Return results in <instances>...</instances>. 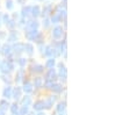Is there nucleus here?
Wrapping results in <instances>:
<instances>
[{
  "mask_svg": "<svg viewBox=\"0 0 130 115\" xmlns=\"http://www.w3.org/2000/svg\"><path fill=\"white\" fill-rule=\"evenodd\" d=\"M63 109H64V105H59V107H58V112H62Z\"/></svg>",
  "mask_w": 130,
  "mask_h": 115,
  "instance_id": "a211bd4d",
  "label": "nucleus"
},
{
  "mask_svg": "<svg viewBox=\"0 0 130 115\" xmlns=\"http://www.w3.org/2000/svg\"><path fill=\"white\" fill-rule=\"evenodd\" d=\"M26 49H27V51L29 52V54H31V49H32V47L30 45V44H27V45H26Z\"/></svg>",
  "mask_w": 130,
  "mask_h": 115,
  "instance_id": "9b49d317",
  "label": "nucleus"
},
{
  "mask_svg": "<svg viewBox=\"0 0 130 115\" xmlns=\"http://www.w3.org/2000/svg\"><path fill=\"white\" fill-rule=\"evenodd\" d=\"M29 102H30V99L28 98V96H27V98H24V100H23V104L24 105H28Z\"/></svg>",
  "mask_w": 130,
  "mask_h": 115,
  "instance_id": "ddd939ff",
  "label": "nucleus"
},
{
  "mask_svg": "<svg viewBox=\"0 0 130 115\" xmlns=\"http://www.w3.org/2000/svg\"><path fill=\"white\" fill-rule=\"evenodd\" d=\"M24 91H26V92H30V91H31V85L27 84V85L24 86Z\"/></svg>",
  "mask_w": 130,
  "mask_h": 115,
  "instance_id": "0eeeda50",
  "label": "nucleus"
},
{
  "mask_svg": "<svg viewBox=\"0 0 130 115\" xmlns=\"http://www.w3.org/2000/svg\"><path fill=\"white\" fill-rule=\"evenodd\" d=\"M7 7H8L9 9L13 7V5H12V1H11V0H8V1H7Z\"/></svg>",
  "mask_w": 130,
  "mask_h": 115,
  "instance_id": "2eb2a0df",
  "label": "nucleus"
},
{
  "mask_svg": "<svg viewBox=\"0 0 130 115\" xmlns=\"http://www.w3.org/2000/svg\"><path fill=\"white\" fill-rule=\"evenodd\" d=\"M0 115H4V112H3V110H0Z\"/></svg>",
  "mask_w": 130,
  "mask_h": 115,
  "instance_id": "412c9836",
  "label": "nucleus"
},
{
  "mask_svg": "<svg viewBox=\"0 0 130 115\" xmlns=\"http://www.w3.org/2000/svg\"><path fill=\"white\" fill-rule=\"evenodd\" d=\"M55 64V62H54V59H50L48 62V63H46V66H52Z\"/></svg>",
  "mask_w": 130,
  "mask_h": 115,
  "instance_id": "f8f14e48",
  "label": "nucleus"
},
{
  "mask_svg": "<svg viewBox=\"0 0 130 115\" xmlns=\"http://www.w3.org/2000/svg\"><path fill=\"white\" fill-rule=\"evenodd\" d=\"M5 95L7 96V98H9V96H11V88H9V87L5 91Z\"/></svg>",
  "mask_w": 130,
  "mask_h": 115,
  "instance_id": "6e6552de",
  "label": "nucleus"
},
{
  "mask_svg": "<svg viewBox=\"0 0 130 115\" xmlns=\"http://www.w3.org/2000/svg\"><path fill=\"white\" fill-rule=\"evenodd\" d=\"M16 110H18V108H16V107H15V105H14V106L12 107V112H13L14 114H15V112H16Z\"/></svg>",
  "mask_w": 130,
  "mask_h": 115,
  "instance_id": "6ab92c4d",
  "label": "nucleus"
},
{
  "mask_svg": "<svg viewBox=\"0 0 130 115\" xmlns=\"http://www.w3.org/2000/svg\"><path fill=\"white\" fill-rule=\"evenodd\" d=\"M43 105H44L43 102H36L34 107H35V109H41V108L43 107Z\"/></svg>",
  "mask_w": 130,
  "mask_h": 115,
  "instance_id": "20e7f679",
  "label": "nucleus"
},
{
  "mask_svg": "<svg viewBox=\"0 0 130 115\" xmlns=\"http://www.w3.org/2000/svg\"><path fill=\"white\" fill-rule=\"evenodd\" d=\"M29 11H30V7L23 8V15H28V14H29Z\"/></svg>",
  "mask_w": 130,
  "mask_h": 115,
  "instance_id": "1a4fd4ad",
  "label": "nucleus"
},
{
  "mask_svg": "<svg viewBox=\"0 0 130 115\" xmlns=\"http://www.w3.org/2000/svg\"><path fill=\"white\" fill-rule=\"evenodd\" d=\"M38 14H40V8L36 6V7H34V8H32V15H34V17H37Z\"/></svg>",
  "mask_w": 130,
  "mask_h": 115,
  "instance_id": "f03ea898",
  "label": "nucleus"
},
{
  "mask_svg": "<svg viewBox=\"0 0 130 115\" xmlns=\"http://www.w3.org/2000/svg\"><path fill=\"white\" fill-rule=\"evenodd\" d=\"M0 105H1V109H5V108H6V105H7V104H6L5 101H1V102H0Z\"/></svg>",
  "mask_w": 130,
  "mask_h": 115,
  "instance_id": "4468645a",
  "label": "nucleus"
},
{
  "mask_svg": "<svg viewBox=\"0 0 130 115\" xmlns=\"http://www.w3.org/2000/svg\"><path fill=\"white\" fill-rule=\"evenodd\" d=\"M36 85H37V86L41 85V79H40V78H37V79H36Z\"/></svg>",
  "mask_w": 130,
  "mask_h": 115,
  "instance_id": "aec40b11",
  "label": "nucleus"
},
{
  "mask_svg": "<svg viewBox=\"0 0 130 115\" xmlns=\"http://www.w3.org/2000/svg\"><path fill=\"white\" fill-rule=\"evenodd\" d=\"M62 34H63V31H62V28H60V27H56L54 29V37L58 38V37H60V36H62Z\"/></svg>",
  "mask_w": 130,
  "mask_h": 115,
  "instance_id": "f257e3e1",
  "label": "nucleus"
},
{
  "mask_svg": "<svg viewBox=\"0 0 130 115\" xmlns=\"http://www.w3.org/2000/svg\"><path fill=\"white\" fill-rule=\"evenodd\" d=\"M52 87H55V91H57V92H59L60 91V86L59 85H55V86H52Z\"/></svg>",
  "mask_w": 130,
  "mask_h": 115,
  "instance_id": "f3484780",
  "label": "nucleus"
},
{
  "mask_svg": "<svg viewBox=\"0 0 130 115\" xmlns=\"http://www.w3.org/2000/svg\"><path fill=\"white\" fill-rule=\"evenodd\" d=\"M22 48H23V44H18V45H15V50L18 49V51H22Z\"/></svg>",
  "mask_w": 130,
  "mask_h": 115,
  "instance_id": "9d476101",
  "label": "nucleus"
},
{
  "mask_svg": "<svg viewBox=\"0 0 130 115\" xmlns=\"http://www.w3.org/2000/svg\"><path fill=\"white\" fill-rule=\"evenodd\" d=\"M36 27H37V23H36V22H30V23H29V28H30V29L35 30Z\"/></svg>",
  "mask_w": 130,
  "mask_h": 115,
  "instance_id": "423d86ee",
  "label": "nucleus"
},
{
  "mask_svg": "<svg viewBox=\"0 0 130 115\" xmlns=\"http://www.w3.org/2000/svg\"><path fill=\"white\" fill-rule=\"evenodd\" d=\"M4 50H5V54H9V47L5 45V47H4Z\"/></svg>",
  "mask_w": 130,
  "mask_h": 115,
  "instance_id": "dca6fc26",
  "label": "nucleus"
},
{
  "mask_svg": "<svg viewBox=\"0 0 130 115\" xmlns=\"http://www.w3.org/2000/svg\"><path fill=\"white\" fill-rule=\"evenodd\" d=\"M1 68H3V71H5V72L9 70V65H8V64L6 63V62H5V63H3V65H1Z\"/></svg>",
  "mask_w": 130,
  "mask_h": 115,
  "instance_id": "7ed1b4c3",
  "label": "nucleus"
},
{
  "mask_svg": "<svg viewBox=\"0 0 130 115\" xmlns=\"http://www.w3.org/2000/svg\"><path fill=\"white\" fill-rule=\"evenodd\" d=\"M58 20H59V14H55L54 17H52V22H58Z\"/></svg>",
  "mask_w": 130,
  "mask_h": 115,
  "instance_id": "39448f33",
  "label": "nucleus"
}]
</instances>
